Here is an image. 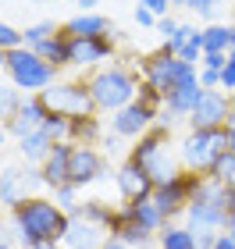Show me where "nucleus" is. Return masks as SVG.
Wrapping results in <instances>:
<instances>
[{
	"label": "nucleus",
	"mask_w": 235,
	"mask_h": 249,
	"mask_svg": "<svg viewBox=\"0 0 235 249\" xmlns=\"http://www.w3.org/2000/svg\"><path fill=\"white\" fill-rule=\"evenodd\" d=\"M114 53L110 36H93V39H75L68 36V64H100Z\"/></svg>",
	"instance_id": "2eb2a0df"
},
{
	"label": "nucleus",
	"mask_w": 235,
	"mask_h": 249,
	"mask_svg": "<svg viewBox=\"0 0 235 249\" xmlns=\"http://www.w3.org/2000/svg\"><path fill=\"white\" fill-rule=\"evenodd\" d=\"M207 178H214V182H225V185H235V153H221L217 157V164L210 167V175Z\"/></svg>",
	"instance_id": "bb28decb"
},
{
	"label": "nucleus",
	"mask_w": 235,
	"mask_h": 249,
	"mask_svg": "<svg viewBox=\"0 0 235 249\" xmlns=\"http://www.w3.org/2000/svg\"><path fill=\"white\" fill-rule=\"evenodd\" d=\"M18 150H21V157H25V164H43L50 157V150H54V139L39 128V132L25 135V139H18Z\"/></svg>",
	"instance_id": "412c9836"
},
{
	"label": "nucleus",
	"mask_w": 235,
	"mask_h": 249,
	"mask_svg": "<svg viewBox=\"0 0 235 249\" xmlns=\"http://www.w3.org/2000/svg\"><path fill=\"white\" fill-rule=\"evenodd\" d=\"M89 93H93V104L96 110H118L121 107H128V104H136V96H139V86L121 64H110V68H100V71L89 78Z\"/></svg>",
	"instance_id": "7ed1b4c3"
},
{
	"label": "nucleus",
	"mask_w": 235,
	"mask_h": 249,
	"mask_svg": "<svg viewBox=\"0 0 235 249\" xmlns=\"http://www.w3.org/2000/svg\"><path fill=\"white\" fill-rule=\"evenodd\" d=\"M100 175H104V157H100L93 146H72L68 182H72L75 189H82V185H93Z\"/></svg>",
	"instance_id": "9b49d317"
},
{
	"label": "nucleus",
	"mask_w": 235,
	"mask_h": 249,
	"mask_svg": "<svg viewBox=\"0 0 235 249\" xmlns=\"http://www.w3.org/2000/svg\"><path fill=\"white\" fill-rule=\"evenodd\" d=\"M47 114H50V110L43 107V100H39V96H25L21 110L7 121V132H11V135H18V139H25V135H32V132H39V128H43Z\"/></svg>",
	"instance_id": "dca6fc26"
},
{
	"label": "nucleus",
	"mask_w": 235,
	"mask_h": 249,
	"mask_svg": "<svg viewBox=\"0 0 235 249\" xmlns=\"http://www.w3.org/2000/svg\"><path fill=\"white\" fill-rule=\"evenodd\" d=\"M4 71H7V78H11V86H18L21 93H32V96H36V93H43V89L54 86V71H57V68L47 64L36 50L18 47V50L7 53Z\"/></svg>",
	"instance_id": "39448f33"
},
{
	"label": "nucleus",
	"mask_w": 235,
	"mask_h": 249,
	"mask_svg": "<svg viewBox=\"0 0 235 249\" xmlns=\"http://www.w3.org/2000/svg\"><path fill=\"white\" fill-rule=\"evenodd\" d=\"M157 246L161 249H196V235L182 228V224H167V228L157 235Z\"/></svg>",
	"instance_id": "b1692460"
},
{
	"label": "nucleus",
	"mask_w": 235,
	"mask_h": 249,
	"mask_svg": "<svg viewBox=\"0 0 235 249\" xmlns=\"http://www.w3.org/2000/svg\"><path fill=\"white\" fill-rule=\"evenodd\" d=\"M100 139V121L89 118H68V142L72 146H93Z\"/></svg>",
	"instance_id": "4be33fe9"
},
{
	"label": "nucleus",
	"mask_w": 235,
	"mask_h": 249,
	"mask_svg": "<svg viewBox=\"0 0 235 249\" xmlns=\"http://www.w3.org/2000/svg\"><path fill=\"white\" fill-rule=\"evenodd\" d=\"M157 32H164V39H171L178 32V21L175 18H157Z\"/></svg>",
	"instance_id": "e433bc0d"
},
{
	"label": "nucleus",
	"mask_w": 235,
	"mask_h": 249,
	"mask_svg": "<svg viewBox=\"0 0 235 249\" xmlns=\"http://www.w3.org/2000/svg\"><path fill=\"white\" fill-rule=\"evenodd\" d=\"M4 246H15V228H4V221H0V249H4Z\"/></svg>",
	"instance_id": "58836bf2"
},
{
	"label": "nucleus",
	"mask_w": 235,
	"mask_h": 249,
	"mask_svg": "<svg viewBox=\"0 0 235 249\" xmlns=\"http://www.w3.org/2000/svg\"><path fill=\"white\" fill-rule=\"evenodd\" d=\"M36 96L43 100V107L50 114H61V118H89L96 110L86 82H54L50 89H43Z\"/></svg>",
	"instance_id": "0eeeda50"
},
{
	"label": "nucleus",
	"mask_w": 235,
	"mask_h": 249,
	"mask_svg": "<svg viewBox=\"0 0 235 249\" xmlns=\"http://www.w3.org/2000/svg\"><path fill=\"white\" fill-rule=\"evenodd\" d=\"M157 124V110L146 107V104H128L121 107L114 118H110V128H114V135H121V139H139V135H146L150 128Z\"/></svg>",
	"instance_id": "9d476101"
},
{
	"label": "nucleus",
	"mask_w": 235,
	"mask_h": 249,
	"mask_svg": "<svg viewBox=\"0 0 235 249\" xmlns=\"http://www.w3.org/2000/svg\"><path fill=\"white\" fill-rule=\"evenodd\" d=\"M54 32H57V29H54V21H36V25H29L21 36H25V47L32 50V47H39L43 39H50Z\"/></svg>",
	"instance_id": "cd10ccee"
},
{
	"label": "nucleus",
	"mask_w": 235,
	"mask_h": 249,
	"mask_svg": "<svg viewBox=\"0 0 235 249\" xmlns=\"http://www.w3.org/2000/svg\"><path fill=\"white\" fill-rule=\"evenodd\" d=\"M32 249H64L61 242H39V246H32Z\"/></svg>",
	"instance_id": "a18cd8bd"
},
{
	"label": "nucleus",
	"mask_w": 235,
	"mask_h": 249,
	"mask_svg": "<svg viewBox=\"0 0 235 249\" xmlns=\"http://www.w3.org/2000/svg\"><path fill=\"white\" fill-rule=\"evenodd\" d=\"M107 239H110V231L104 228V224L86 221V217H78V213H72L68 231H64L61 246H64V249H100Z\"/></svg>",
	"instance_id": "f8f14e48"
},
{
	"label": "nucleus",
	"mask_w": 235,
	"mask_h": 249,
	"mask_svg": "<svg viewBox=\"0 0 235 249\" xmlns=\"http://www.w3.org/2000/svg\"><path fill=\"white\" fill-rule=\"evenodd\" d=\"M221 4H225V0H193V11L199 18H217Z\"/></svg>",
	"instance_id": "2f4dec72"
},
{
	"label": "nucleus",
	"mask_w": 235,
	"mask_h": 249,
	"mask_svg": "<svg viewBox=\"0 0 235 249\" xmlns=\"http://www.w3.org/2000/svg\"><path fill=\"white\" fill-rule=\"evenodd\" d=\"M228 50H232L228 25H210V29H203V53H228Z\"/></svg>",
	"instance_id": "393cba45"
},
{
	"label": "nucleus",
	"mask_w": 235,
	"mask_h": 249,
	"mask_svg": "<svg viewBox=\"0 0 235 249\" xmlns=\"http://www.w3.org/2000/svg\"><path fill=\"white\" fill-rule=\"evenodd\" d=\"M4 249H18V246H4Z\"/></svg>",
	"instance_id": "864d4df0"
},
{
	"label": "nucleus",
	"mask_w": 235,
	"mask_h": 249,
	"mask_svg": "<svg viewBox=\"0 0 235 249\" xmlns=\"http://www.w3.org/2000/svg\"><path fill=\"white\" fill-rule=\"evenodd\" d=\"M43 132H47L54 142H68V118H61V114H47V121H43Z\"/></svg>",
	"instance_id": "c85d7f7f"
},
{
	"label": "nucleus",
	"mask_w": 235,
	"mask_h": 249,
	"mask_svg": "<svg viewBox=\"0 0 235 249\" xmlns=\"http://www.w3.org/2000/svg\"><path fill=\"white\" fill-rule=\"evenodd\" d=\"M125 210H128L146 231H153V235H161V231L167 228V217L161 213V207L153 203V196H146V199H132V203H125Z\"/></svg>",
	"instance_id": "aec40b11"
},
{
	"label": "nucleus",
	"mask_w": 235,
	"mask_h": 249,
	"mask_svg": "<svg viewBox=\"0 0 235 249\" xmlns=\"http://www.w3.org/2000/svg\"><path fill=\"white\" fill-rule=\"evenodd\" d=\"M228 150V132L225 128H207V132H189L185 142L178 146V160L182 171L193 175H210V167L217 164V157Z\"/></svg>",
	"instance_id": "20e7f679"
},
{
	"label": "nucleus",
	"mask_w": 235,
	"mask_h": 249,
	"mask_svg": "<svg viewBox=\"0 0 235 249\" xmlns=\"http://www.w3.org/2000/svg\"><path fill=\"white\" fill-rule=\"evenodd\" d=\"M193 36H196V25H178L175 36H171V39H164V50L178 57V53H182V47H185V43L193 39Z\"/></svg>",
	"instance_id": "7c9ffc66"
},
{
	"label": "nucleus",
	"mask_w": 235,
	"mask_h": 249,
	"mask_svg": "<svg viewBox=\"0 0 235 249\" xmlns=\"http://www.w3.org/2000/svg\"><path fill=\"white\" fill-rule=\"evenodd\" d=\"M68 160H72V142H54L50 157H47V160L39 164L43 185H47V189L68 185Z\"/></svg>",
	"instance_id": "f3484780"
},
{
	"label": "nucleus",
	"mask_w": 235,
	"mask_h": 249,
	"mask_svg": "<svg viewBox=\"0 0 235 249\" xmlns=\"http://www.w3.org/2000/svg\"><path fill=\"white\" fill-rule=\"evenodd\" d=\"M100 249H128V246H125V242H118V239H107Z\"/></svg>",
	"instance_id": "37998d69"
},
{
	"label": "nucleus",
	"mask_w": 235,
	"mask_h": 249,
	"mask_svg": "<svg viewBox=\"0 0 235 249\" xmlns=\"http://www.w3.org/2000/svg\"><path fill=\"white\" fill-rule=\"evenodd\" d=\"M68 213H64L54 199L29 196L25 203H18L11 210V228H15V246L32 249L39 242H61L68 231Z\"/></svg>",
	"instance_id": "f257e3e1"
},
{
	"label": "nucleus",
	"mask_w": 235,
	"mask_h": 249,
	"mask_svg": "<svg viewBox=\"0 0 235 249\" xmlns=\"http://www.w3.org/2000/svg\"><path fill=\"white\" fill-rule=\"evenodd\" d=\"M196 78H199L196 64L175 57V53H167V50H157V53H150V57L143 61V82L153 86L161 96H167L171 89L185 86V82H196Z\"/></svg>",
	"instance_id": "423d86ee"
},
{
	"label": "nucleus",
	"mask_w": 235,
	"mask_h": 249,
	"mask_svg": "<svg viewBox=\"0 0 235 249\" xmlns=\"http://www.w3.org/2000/svg\"><path fill=\"white\" fill-rule=\"evenodd\" d=\"M171 4H178V7H189V11H193V0H171Z\"/></svg>",
	"instance_id": "49530a36"
},
{
	"label": "nucleus",
	"mask_w": 235,
	"mask_h": 249,
	"mask_svg": "<svg viewBox=\"0 0 235 249\" xmlns=\"http://www.w3.org/2000/svg\"><path fill=\"white\" fill-rule=\"evenodd\" d=\"M199 86H203V89H221V71H210V68H199Z\"/></svg>",
	"instance_id": "72a5a7b5"
},
{
	"label": "nucleus",
	"mask_w": 235,
	"mask_h": 249,
	"mask_svg": "<svg viewBox=\"0 0 235 249\" xmlns=\"http://www.w3.org/2000/svg\"><path fill=\"white\" fill-rule=\"evenodd\" d=\"M136 25H143V29H157V15H150L146 7H136Z\"/></svg>",
	"instance_id": "4c0bfd02"
},
{
	"label": "nucleus",
	"mask_w": 235,
	"mask_h": 249,
	"mask_svg": "<svg viewBox=\"0 0 235 249\" xmlns=\"http://www.w3.org/2000/svg\"><path fill=\"white\" fill-rule=\"evenodd\" d=\"M114 182H118V192H121V199H125V203H132V199H146V196H153V189H157L153 178L143 171V167L132 160V157L118 167Z\"/></svg>",
	"instance_id": "4468645a"
},
{
	"label": "nucleus",
	"mask_w": 235,
	"mask_h": 249,
	"mask_svg": "<svg viewBox=\"0 0 235 249\" xmlns=\"http://www.w3.org/2000/svg\"><path fill=\"white\" fill-rule=\"evenodd\" d=\"M225 132H228V153H235V114L228 118V124H225Z\"/></svg>",
	"instance_id": "a19ab883"
},
{
	"label": "nucleus",
	"mask_w": 235,
	"mask_h": 249,
	"mask_svg": "<svg viewBox=\"0 0 235 249\" xmlns=\"http://www.w3.org/2000/svg\"><path fill=\"white\" fill-rule=\"evenodd\" d=\"M75 4H78V7H82V15H89V11H93V7L100 4V0H75Z\"/></svg>",
	"instance_id": "79ce46f5"
},
{
	"label": "nucleus",
	"mask_w": 235,
	"mask_h": 249,
	"mask_svg": "<svg viewBox=\"0 0 235 249\" xmlns=\"http://www.w3.org/2000/svg\"><path fill=\"white\" fill-rule=\"evenodd\" d=\"M118 139H121V135H104V146H107V150H118Z\"/></svg>",
	"instance_id": "c03bdc74"
},
{
	"label": "nucleus",
	"mask_w": 235,
	"mask_h": 249,
	"mask_svg": "<svg viewBox=\"0 0 235 249\" xmlns=\"http://www.w3.org/2000/svg\"><path fill=\"white\" fill-rule=\"evenodd\" d=\"M64 36H75V39H93V36H110V21L104 15H96V11H89V15H75L64 21Z\"/></svg>",
	"instance_id": "6ab92c4d"
},
{
	"label": "nucleus",
	"mask_w": 235,
	"mask_h": 249,
	"mask_svg": "<svg viewBox=\"0 0 235 249\" xmlns=\"http://www.w3.org/2000/svg\"><path fill=\"white\" fill-rule=\"evenodd\" d=\"M4 142H7V128H0V150H4Z\"/></svg>",
	"instance_id": "de8ad7c7"
},
{
	"label": "nucleus",
	"mask_w": 235,
	"mask_h": 249,
	"mask_svg": "<svg viewBox=\"0 0 235 249\" xmlns=\"http://www.w3.org/2000/svg\"><path fill=\"white\" fill-rule=\"evenodd\" d=\"M228 61H235V47H232V50H228Z\"/></svg>",
	"instance_id": "3c124183"
},
{
	"label": "nucleus",
	"mask_w": 235,
	"mask_h": 249,
	"mask_svg": "<svg viewBox=\"0 0 235 249\" xmlns=\"http://www.w3.org/2000/svg\"><path fill=\"white\" fill-rule=\"evenodd\" d=\"M107 231H110V239H118V242H125L128 249H146L153 242V231H146L143 224L132 217V213L125 207H118L114 213H110V224H107Z\"/></svg>",
	"instance_id": "ddd939ff"
},
{
	"label": "nucleus",
	"mask_w": 235,
	"mask_h": 249,
	"mask_svg": "<svg viewBox=\"0 0 235 249\" xmlns=\"http://www.w3.org/2000/svg\"><path fill=\"white\" fill-rule=\"evenodd\" d=\"M32 50H36L47 64H54V68L68 64V36H64V32H54L50 39H43L39 47H32Z\"/></svg>",
	"instance_id": "5701e85b"
},
{
	"label": "nucleus",
	"mask_w": 235,
	"mask_h": 249,
	"mask_svg": "<svg viewBox=\"0 0 235 249\" xmlns=\"http://www.w3.org/2000/svg\"><path fill=\"white\" fill-rule=\"evenodd\" d=\"M228 36H232V47H235V25H228Z\"/></svg>",
	"instance_id": "09e8293b"
},
{
	"label": "nucleus",
	"mask_w": 235,
	"mask_h": 249,
	"mask_svg": "<svg viewBox=\"0 0 235 249\" xmlns=\"http://www.w3.org/2000/svg\"><path fill=\"white\" fill-rule=\"evenodd\" d=\"M0 217H4V203H0Z\"/></svg>",
	"instance_id": "603ef678"
},
{
	"label": "nucleus",
	"mask_w": 235,
	"mask_h": 249,
	"mask_svg": "<svg viewBox=\"0 0 235 249\" xmlns=\"http://www.w3.org/2000/svg\"><path fill=\"white\" fill-rule=\"evenodd\" d=\"M36 185H43V175L36 167H4L0 171V203L15 210L18 203L29 199V192Z\"/></svg>",
	"instance_id": "1a4fd4ad"
},
{
	"label": "nucleus",
	"mask_w": 235,
	"mask_h": 249,
	"mask_svg": "<svg viewBox=\"0 0 235 249\" xmlns=\"http://www.w3.org/2000/svg\"><path fill=\"white\" fill-rule=\"evenodd\" d=\"M228 64V53H203L199 57V68H210V71H225Z\"/></svg>",
	"instance_id": "473e14b6"
},
{
	"label": "nucleus",
	"mask_w": 235,
	"mask_h": 249,
	"mask_svg": "<svg viewBox=\"0 0 235 249\" xmlns=\"http://www.w3.org/2000/svg\"><path fill=\"white\" fill-rule=\"evenodd\" d=\"M132 160L153 178V185L175 182L182 175V160L171 153V124L157 121L146 135H139V146L132 150Z\"/></svg>",
	"instance_id": "f03ea898"
},
{
	"label": "nucleus",
	"mask_w": 235,
	"mask_h": 249,
	"mask_svg": "<svg viewBox=\"0 0 235 249\" xmlns=\"http://www.w3.org/2000/svg\"><path fill=\"white\" fill-rule=\"evenodd\" d=\"M199 96H203L199 78H196V82H185V86L171 89V93L164 96V114H171V121H175V118H189V114H193V107L199 104Z\"/></svg>",
	"instance_id": "a211bd4d"
},
{
	"label": "nucleus",
	"mask_w": 235,
	"mask_h": 249,
	"mask_svg": "<svg viewBox=\"0 0 235 249\" xmlns=\"http://www.w3.org/2000/svg\"><path fill=\"white\" fill-rule=\"evenodd\" d=\"M167 4H171V0H143L139 7H146L150 15H157V18H167Z\"/></svg>",
	"instance_id": "f704fd0d"
},
{
	"label": "nucleus",
	"mask_w": 235,
	"mask_h": 249,
	"mask_svg": "<svg viewBox=\"0 0 235 249\" xmlns=\"http://www.w3.org/2000/svg\"><path fill=\"white\" fill-rule=\"evenodd\" d=\"M4 64H7V53H4V50H0V68H4Z\"/></svg>",
	"instance_id": "8fccbe9b"
},
{
	"label": "nucleus",
	"mask_w": 235,
	"mask_h": 249,
	"mask_svg": "<svg viewBox=\"0 0 235 249\" xmlns=\"http://www.w3.org/2000/svg\"><path fill=\"white\" fill-rule=\"evenodd\" d=\"M214 249H235V239H232L228 231H221V235H217V242H214Z\"/></svg>",
	"instance_id": "ea45409f"
},
{
	"label": "nucleus",
	"mask_w": 235,
	"mask_h": 249,
	"mask_svg": "<svg viewBox=\"0 0 235 249\" xmlns=\"http://www.w3.org/2000/svg\"><path fill=\"white\" fill-rule=\"evenodd\" d=\"M232 114H235V107H232V96L228 93H221V89H203L199 104L193 107V114H189V124H193V132L225 128Z\"/></svg>",
	"instance_id": "6e6552de"
},
{
	"label": "nucleus",
	"mask_w": 235,
	"mask_h": 249,
	"mask_svg": "<svg viewBox=\"0 0 235 249\" xmlns=\"http://www.w3.org/2000/svg\"><path fill=\"white\" fill-rule=\"evenodd\" d=\"M75 196H78V189H75L72 182H68V185H57V189H54V203H57V207H61L64 213H75V210H78Z\"/></svg>",
	"instance_id": "c756f323"
},
{
	"label": "nucleus",
	"mask_w": 235,
	"mask_h": 249,
	"mask_svg": "<svg viewBox=\"0 0 235 249\" xmlns=\"http://www.w3.org/2000/svg\"><path fill=\"white\" fill-rule=\"evenodd\" d=\"M21 104H25V96H21L18 86H0V118L11 121L21 110Z\"/></svg>",
	"instance_id": "a878e982"
},
{
	"label": "nucleus",
	"mask_w": 235,
	"mask_h": 249,
	"mask_svg": "<svg viewBox=\"0 0 235 249\" xmlns=\"http://www.w3.org/2000/svg\"><path fill=\"white\" fill-rule=\"evenodd\" d=\"M221 89H225V93H228V89H235V61H228L225 71H221Z\"/></svg>",
	"instance_id": "c9c22d12"
}]
</instances>
